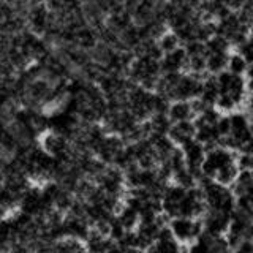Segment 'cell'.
<instances>
[{
    "mask_svg": "<svg viewBox=\"0 0 253 253\" xmlns=\"http://www.w3.org/2000/svg\"><path fill=\"white\" fill-rule=\"evenodd\" d=\"M188 55L184 49V46H179L177 49L163 54L160 59L162 73H169V71H185Z\"/></svg>",
    "mask_w": 253,
    "mask_h": 253,
    "instance_id": "obj_7",
    "label": "cell"
},
{
    "mask_svg": "<svg viewBox=\"0 0 253 253\" xmlns=\"http://www.w3.org/2000/svg\"><path fill=\"white\" fill-rule=\"evenodd\" d=\"M217 84L220 87V93H226L229 95L239 108H242L245 98H247L249 90H247V79L242 75H236L231 71L223 70L220 73L215 75Z\"/></svg>",
    "mask_w": 253,
    "mask_h": 253,
    "instance_id": "obj_4",
    "label": "cell"
},
{
    "mask_svg": "<svg viewBox=\"0 0 253 253\" xmlns=\"http://www.w3.org/2000/svg\"><path fill=\"white\" fill-rule=\"evenodd\" d=\"M117 220L121 221V225L126 229V231H131V229H136V226L139 225V212L136 209L130 208L124 203V206L116 213Z\"/></svg>",
    "mask_w": 253,
    "mask_h": 253,
    "instance_id": "obj_11",
    "label": "cell"
},
{
    "mask_svg": "<svg viewBox=\"0 0 253 253\" xmlns=\"http://www.w3.org/2000/svg\"><path fill=\"white\" fill-rule=\"evenodd\" d=\"M236 252H242V253H252L253 252V241L252 239H242L239 244H237V247L234 249Z\"/></svg>",
    "mask_w": 253,
    "mask_h": 253,
    "instance_id": "obj_19",
    "label": "cell"
},
{
    "mask_svg": "<svg viewBox=\"0 0 253 253\" xmlns=\"http://www.w3.org/2000/svg\"><path fill=\"white\" fill-rule=\"evenodd\" d=\"M215 128L220 134V138H225L229 134V131H231V125H229V117L228 114H221L220 119L217 121L215 124Z\"/></svg>",
    "mask_w": 253,
    "mask_h": 253,
    "instance_id": "obj_18",
    "label": "cell"
},
{
    "mask_svg": "<svg viewBox=\"0 0 253 253\" xmlns=\"http://www.w3.org/2000/svg\"><path fill=\"white\" fill-rule=\"evenodd\" d=\"M247 90H249V93H253V78L247 79Z\"/></svg>",
    "mask_w": 253,
    "mask_h": 253,
    "instance_id": "obj_21",
    "label": "cell"
},
{
    "mask_svg": "<svg viewBox=\"0 0 253 253\" xmlns=\"http://www.w3.org/2000/svg\"><path fill=\"white\" fill-rule=\"evenodd\" d=\"M196 126L193 121H182V122H172L171 128L168 131V136L177 147L184 146L185 142L195 138Z\"/></svg>",
    "mask_w": 253,
    "mask_h": 253,
    "instance_id": "obj_8",
    "label": "cell"
},
{
    "mask_svg": "<svg viewBox=\"0 0 253 253\" xmlns=\"http://www.w3.org/2000/svg\"><path fill=\"white\" fill-rule=\"evenodd\" d=\"M168 116L171 122H182V121H193L195 111L190 100H174L169 103Z\"/></svg>",
    "mask_w": 253,
    "mask_h": 253,
    "instance_id": "obj_9",
    "label": "cell"
},
{
    "mask_svg": "<svg viewBox=\"0 0 253 253\" xmlns=\"http://www.w3.org/2000/svg\"><path fill=\"white\" fill-rule=\"evenodd\" d=\"M229 52H206V70L209 75H217L226 70Z\"/></svg>",
    "mask_w": 253,
    "mask_h": 253,
    "instance_id": "obj_12",
    "label": "cell"
},
{
    "mask_svg": "<svg viewBox=\"0 0 253 253\" xmlns=\"http://www.w3.org/2000/svg\"><path fill=\"white\" fill-rule=\"evenodd\" d=\"M157 43H158V46H160V49L163 51V54L171 52L174 49H177L179 46H182L177 34L171 29H166L163 34L157 38Z\"/></svg>",
    "mask_w": 253,
    "mask_h": 253,
    "instance_id": "obj_13",
    "label": "cell"
},
{
    "mask_svg": "<svg viewBox=\"0 0 253 253\" xmlns=\"http://www.w3.org/2000/svg\"><path fill=\"white\" fill-rule=\"evenodd\" d=\"M234 49L247 60V63H253V35L250 34L242 43L237 44Z\"/></svg>",
    "mask_w": 253,
    "mask_h": 253,
    "instance_id": "obj_16",
    "label": "cell"
},
{
    "mask_svg": "<svg viewBox=\"0 0 253 253\" xmlns=\"http://www.w3.org/2000/svg\"><path fill=\"white\" fill-rule=\"evenodd\" d=\"M172 236L176 241L187 250V247L192 244L198 236L203 233V221L200 217H185L177 215L169 218L168 223Z\"/></svg>",
    "mask_w": 253,
    "mask_h": 253,
    "instance_id": "obj_2",
    "label": "cell"
},
{
    "mask_svg": "<svg viewBox=\"0 0 253 253\" xmlns=\"http://www.w3.org/2000/svg\"><path fill=\"white\" fill-rule=\"evenodd\" d=\"M247 67H249L247 60H245L239 52H237L236 49L234 51H229V54H228V62H226V70L228 71L244 76L245 71H247Z\"/></svg>",
    "mask_w": 253,
    "mask_h": 253,
    "instance_id": "obj_14",
    "label": "cell"
},
{
    "mask_svg": "<svg viewBox=\"0 0 253 253\" xmlns=\"http://www.w3.org/2000/svg\"><path fill=\"white\" fill-rule=\"evenodd\" d=\"M242 109L250 116V119L253 117V93L247 95V98H245L244 105H242Z\"/></svg>",
    "mask_w": 253,
    "mask_h": 253,
    "instance_id": "obj_20",
    "label": "cell"
},
{
    "mask_svg": "<svg viewBox=\"0 0 253 253\" xmlns=\"http://www.w3.org/2000/svg\"><path fill=\"white\" fill-rule=\"evenodd\" d=\"M236 163V152L223 146H215L208 149L204 157V162L201 165V174L203 177L215 179L217 172L223 169L225 166Z\"/></svg>",
    "mask_w": 253,
    "mask_h": 253,
    "instance_id": "obj_3",
    "label": "cell"
},
{
    "mask_svg": "<svg viewBox=\"0 0 253 253\" xmlns=\"http://www.w3.org/2000/svg\"><path fill=\"white\" fill-rule=\"evenodd\" d=\"M250 126H252V131H253V117L250 119Z\"/></svg>",
    "mask_w": 253,
    "mask_h": 253,
    "instance_id": "obj_22",
    "label": "cell"
},
{
    "mask_svg": "<svg viewBox=\"0 0 253 253\" xmlns=\"http://www.w3.org/2000/svg\"><path fill=\"white\" fill-rule=\"evenodd\" d=\"M206 43V52H229L233 49L228 40L223 35H212Z\"/></svg>",
    "mask_w": 253,
    "mask_h": 253,
    "instance_id": "obj_15",
    "label": "cell"
},
{
    "mask_svg": "<svg viewBox=\"0 0 253 253\" xmlns=\"http://www.w3.org/2000/svg\"><path fill=\"white\" fill-rule=\"evenodd\" d=\"M236 163L239 169H253V154L249 152H237Z\"/></svg>",
    "mask_w": 253,
    "mask_h": 253,
    "instance_id": "obj_17",
    "label": "cell"
},
{
    "mask_svg": "<svg viewBox=\"0 0 253 253\" xmlns=\"http://www.w3.org/2000/svg\"><path fill=\"white\" fill-rule=\"evenodd\" d=\"M218 95H220V87L217 84L215 75H206L203 78L201 92H200V97L198 98H200L203 103H206L208 106H215Z\"/></svg>",
    "mask_w": 253,
    "mask_h": 253,
    "instance_id": "obj_10",
    "label": "cell"
},
{
    "mask_svg": "<svg viewBox=\"0 0 253 253\" xmlns=\"http://www.w3.org/2000/svg\"><path fill=\"white\" fill-rule=\"evenodd\" d=\"M198 185L203 192L206 211H217L229 213V215L236 211V195L231 187L208 177H203L198 182Z\"/></svg>",
    "mask_w": 253,
    "mask_h": 253,
    "instance_id": "obj_1",
    "label": "cell"
},
{
    "mask_svg": "<svg viewBox=\"0 0 253 253\" xmlns=\"http://www.w3.org/2000/svg\"><path fill=\"white\" fill-rule=\"evenodd\" d=\"M182 154H184V160H185V166L192 171L198 182L203 179V174H201V165L204 162V157L208 149L204 147V144H201L198 139H190L188 142H185L184 146H180Z\"/></svg>",
    "mask_w": 253,
    "mask_h": 253,
    "instance_id": "obj_5",
    "label": "cell"
},
{
    "mask_svg": "<svg viewBox=\"0 0 253 253\" xmlns=\"http://www.w3.org/2000/svg\"><path fill=\"white\" fill-rule=\"evenodd\" d=\"M229 220H231L229 213L217 212V211H206L201 217L203 229L212 236H223L228 231Z\"/></svg>",
    "mask_w": 253,
    "mask_h": 253,
    "instance_id": "obj_6",
    "label": "cell"
}]
</instances>
